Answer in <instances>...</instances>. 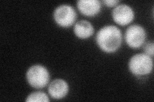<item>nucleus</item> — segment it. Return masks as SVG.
I'll list each match as a JSON object with an SVG mask.
<instances>
[{
  "mask_svg": "<svg viewBox=\"0 0 154 102\" xmlns=\"http://www.w3.org/2000/svg\"><path fill=\"white\" fill-rule=\"evenodd\" d=\"M96 42L100 48L106 53H113L120 47L122 43V33L113 25H107L98 31Z\"/></svg>",
  "mask_w": 154,
  "mask_h": 102,
  "instance_id": "nucleus-1",
  "label": "nucleus"
},
{
  "mask_svg": "<svg viewBox=\"0 0 154 102\" xmlns=\"http://www.w3.org/2000/svg\"><path fill=\"white\" fill-rule=\"evenodd\" d=\"M26 77L30 86L35 89H42L49 83L50 73L44 66L34 65L29 68Z\"/></svg>",
  "mask_w": 154,
  "mask_h": 102,
  "instance_id": "nucleus-2",
  "label": "nucleus"
},
{
  "mask_svg": "<svg viewBox=\"0 0 154 102\" xmlns=\"http://www.w3.org/2000/svg\"><path fill=\"white\" fill-rule=\"evenodd\" d=\"M128 68L134 75L143 76L150 74L153 70L152 57L144 53L135 54L128 62Z\"/></svg>",
  "mask_w": 154,
  "mask_h": 102,
  "instance_id": "nucleus-3",
  "label": "nucleus"
},
{
  "mask_svg": "<svg viewBox=\"0 0 154 102\" xmlns=\"http://www.w3.org/2000/svg\"><path fill=\"white\" fill-rule=\"evenodd\" d=\"M76 17L75 10L69 4H61L55 8L54 12L55 22L62 28L71 27L75 23Z\"/></svg>",
  "mask_w": 154,
  "mask_h": 102,
  "instance_id": "nucleus-4",
  "label": "nucleus"
},
{
  "mask_svg": "<svg viewBox=\"0 0 154 102\" xmlns=\"http://www.w3.org/2000/svg\"><path fill=\"white\" fill-rule=\"evenodd\" d=\"M146 31L139 24L130 26L125 33V40L127 44L132 48H140L145 42Z\"/></svg>",
  "mask_w": 154,
  "mask_h": 102,
  "instance_id": "nucleus-5",
  "label": "nucleus"
},
{
  "mask_svg": "<svg viewBox=\"0 0 154 102\" xmlns=\"http://www.w3.org/2000/svg\"><path fill=\"white\" fill-rule=\"evenodd\" d=\"M134 16V10L127 4H119L112 11V17L114 21L122 26L132 22Z\"/></svg>",
  "mask_w": 154,
  "mask_h": 102,
  "instance_id": "nucleus-6",
  "label": "nucleus"
},
{
  "mask_svg": "<svg viewBox=\"0 0 154 102\" xmlns=\"http://www.w3.org/2000/svg\"><path fill=\"white\" fill-rule=\"evenodd\" d=\"M48 93L53 99L60 100L64 98L69 91L67 82L62 79L52 80L48 86Z\"/></svg>",
  "mask_w": 154,
  "mask_h": 102,
  "instance_id": "nucleus-7",
  "label": "nucleus"
},
{
  "mask_svg": "<svg viewBox=\"0 0 154 102\" xmlns=\"http://www.w3.org/2000/svg\"><path fill=\"white\" fill-rule=\"evenodd\" d=\"M76 6L81 13L87 17H94L101 10L102 4L99 0H79Z\"/></svg>",
  "mask_w": 154,
  "mask_h": 102,
  "instance_id": "nucleus-8",
  "label": "nucleus"
},
{
  "mask_svg": "<svg viewBox=\"0 0 154 102\" xmlns=\"http://www.w3.org/2000/svg\"><path fill=\"white\" fill-rule=\"evenodd\" d=\"M73 31L75 35L80 39H87L93 35L94 29L93 24L86 20H80L75 23Z\"/></svg>",
  "mask_w": 154,
  "mask_h": 102,
  "instance_id": "nucleus-9",
  "label": "nucleus"
},
{
  "mask_svg": "<svg viewBox=\"0 0 154 102\" xmlns=\"http://www.w3.org/2000/svg\"><path fill=\"white\" fill-rule=\"evenodd\" d=\"M26 101H50L49 97L48 95L41 91H36L29 95L26 99Z\"/></svg>",
  "mask_w": 154,
  "mask_h": 102,
  "instance_id": "nucleus-10",
  "label": "nucleus"
},
{
  "mask_svg": "<svg viewBox=\"0 0 154 102\" xmlns=\"http://www.w3.org/2000/svg\"><path fill=\"white\" fill-rule=\"evenodd\" d=\"M153 47H154V44L153 42H149L146 43L143 47L144 54H146L152 57L153 56V52H154Z\"/></svg>",
  "mask_w": 154,
  "mask_h": 102,
  "instance_id": "nucleus-11",
  "label": "nucleus"
},
{
  "mask_svg": "<svg viewBox=\"0 0 154 102\" xmlns=\"http://www.w3.org/2000/svg\"><path fill=\"white\" fill-rule=\"evenodd\" d=\"M102 3L108 7H115L119 4L120 1L118 0H103Z\"/></svg>",
  "mask_w": 154,
  "mask_h": 102,
  "instance_id": "nucleus-12",
  "label": "nucleus"
}]
</instances>
